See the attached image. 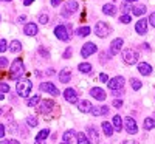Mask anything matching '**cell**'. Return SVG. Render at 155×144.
I'll return each mask as SVG.
<instances>
[{
    "label": "cell",
    "instance_id": "6da1fadb",
    "mask_svg": "<svg viewBox=\"0 0 155 144\" xmlns=\"http://www.w3.org/2000/svg\"><path fill=\"white\" fill-rule=\"evenodd\" d=\"M31 90H33V82H31V81H28V79H20V81H17V84H16V91H17L19 96L28 98L30 93H31Z\"/></svg>",
    "mask_w": 155,
    "mask_h": 144
},
{
    "label": "cell",
    "instance_id": "7a4b0ae2",
    "mask_svg": "<svg viewBox=\"0 0 155 144\" xmlns=\"http://www.w3.org/2000/svg\"><path fill=\"white\" fill-rule=\"evenodd\" d=\"M25 73V65H23V61L22 59H16L14 62L11 64V77L14 81H20V77L23 76Z\"/></svg>",
    "mask_w": 155,
    "mask_h": 144
},
{
    "label": "cell",
    "instance_id": "3957f363",
    "mask_svg": "<svg viewBox=\"0 0 155 144\" xmlns=\"http://www.w3.org/2000/svg\"><path fill=\"white\" fill-rule=\"evenodd\" d=\"M54 36L59 39V41H64L67 42L70 36H71V25H58V27L54 28Z\"/></svg>",
    "mask_w": 155,
    "mask_h": 144
},
{
    "label": "cell",
    "instance_id": "277c9868",
    "mask_svg": "<svg viewBox=\"0 0 155 144\" xmlns=\"http://www.w3.org/2000/svg\"><path fill=\"white\" fill-rule=\"evenodd\" d=\"M138 57H140L138 51L134 50V48H126L123 51V59H124V62L127 65H135L138 62Z\"/></svg>",
    "mask_w": 155,
    "mask_h": 144
},
{
    "label": "cell",
    "instance_id": "5b68a950",
    "mask_svg": "<svg viewBox=\"0 0 155 144\" xmlns=\"http://www.w3.org/2000/svg\"><path fill=\"white\" fill-rule=\"evenodd\" d=\"M36 109H37V113H41V115H48V113L53 112L54 102L51 101V99H44V101L39 102V106H37Z\"/></svg>",
    "mask_w": 155,
    "mask_h": 144
},
{
    "label": "cell",
    "instance_id": "8992f818",
    "mask_svg": "<svg viewBox=\"0 0 155 144\" xmlns=\"http://www.w3.org/2000/svg\"><path fill=\"white\" fill-rule=\"evenodd\" d=\"M123 127L126 129V132H127L129 135H135V133H138L137 121L134 119V118H130V116H127V118H124V119H123Z\"/></svg>",
    "mask_w": 155,
    "mask_h": 144
},
{
    "label": "cell",
    "instance_id": "52a82bcc",
    "mask_svg": "<svg viewBox=\"0 0 155 144\" xmlns=\"http://www.w3.org/2000/svg\"><path fill=\"white\" fill-rule=\"evenodd\" d=\"M39 88H41V91H44V93H48L51 96H59V88L53 84V82H42L41 85H39Z\"/></svg>",
    "mask_w": 155,
    "mask_h": 144
},
{
    "label": "cell",
    "instance_id": "ba28073f",
    "mask_svg": "<svg viewBox=\"0 0 155 144\" xmlns=\"http://www.w3.org/2000/svg\"><path fill=\"white\" fill-rule=\"evenodd\" d=\"M124 82H126V79L123 76H115V77H112V79L107 82V87L112 90V91H116V90H123V87H124Z\"/></svg>",
    "mask_w": 155,
    "mask_h": 144
},
{
    "label": "cell",
    "instance_id": "9c48e42d",
    "mask_svg": "<svg viewBox=\"0 0 155 144\" xmlns=\"http://www.w3.org/2000/svg\"><path fill=\"white\" fill-rule=\"evenodd\" d=\"M110 33V28H109V25L106 22H98L95 25V34L98 37H107Z\"/></svg>",
    "mask_w": 155,
    "mask_h": 144
},
{
    "label": "cell",
    "instance_id": "30bf717a",
    "mask_svg": "<svg viewBox=\"0 0 155 144\" xmlns=\"http://www.w3.org/2000/svg\"><path fill=\"white\" fill-rule=\"evenodd\" d=\"M96 51H98L96 44H93V42H87V44H84L82 48H81V56H82V57H88V56H92L93 53H96Z\"/></svg>",
    "mask_w": 155,
    "mask_h": 144
},
{
    "label": "cell",
    "instance_id": "8fae6325",
    "mask_svg": "<svg viewBox=\"0 0 155 144\" xmlns=\"http://www.w3.org/2000/svg\"><path fill=\"white\" fill-rule=\"evenodd\" d=\"M78 8H79L78 2H74V0H70V2L65 3V6H64V9H62V16H64V17H70L73 12L78 11Z\"/></svg>",
    "mask_w": 155,
    "mask_h": 144
},
{
    "label": "cell",
    "instance_id": "7c38bea8",
    "mask_svg": "<svg viewBox=\"0 0 155 144\" xmlns=\"http://www.w3.org/2000/svg\"><path fill=\"white\" fill-rule=\"evenodd\" d=\"M64 98H65V101H67L68 104H76L78 101H79L76 90H74V88H70V87L64 90Z\"/></svg>",
    "mask_w": 155,
    "mask_h": 144
},
{
    "label": "cell",
    "instance_id": "4fadbf2b",
    "mask_svg": "<svg viewBox=\"0 0 155 144\" xmlns=\"http://www.w3.org/2000/svg\"><path fill=\"white\" fill-rule=\"evenodd\" d=\"M123 44H124V41L121 37H118V39H115V41L110 44V51H109V54L110 56H116L121 51V48H123Z\"/></svg>",
    "mask_w": 155,
    "mask_h": 144
},
{
    "label": "cell",
    "instance_id": "5bb4252c",
    "mask_svg": "<svg viewBox=\"0 0 155 144\" xmlns=\"http://www.w3.org/2000/svg\"><path fill=\"white\" fill-rule=\"evenodd\" d=\"M147 23H149L147 19L141 17V19L137 22V25H135V31H137L140 36H144V34L147 33Z\"/></svg>",
    "mask_w": 155,
    "mask_h": 144
},
{
    "label": "cell",
    "instance_id": "9a60e30c",
    "mask_svg": "<svg viewBox=\"0 0 155 144\" xmlns=\"http://www.w3.org/2000/svg\"><path fill=\"white\" fill-rule=\"evenodd\" d=\"M90 96H92L93 99H96V101H106V98H107L106 91L102 88H99V87H93L92 90H90Z\"/></svg>",
    "mask_w": 155,
    "mask_h": 144
},
{
    "label": "cell",
    "instance_id": "2e32d148",
    "mask_svg": "<svg viewBox=\"0 0 155 144\" xmlns=\"http://www.w3.org/2000/svg\"><path fill=\"white\" fill-rule=\"evenodd\" d=\"M87 135H88L90 142H93V144H98V142H99V135H98V130H96L95 127L90 126V127L87 129Z\"/></svg>",
    "mask_w": 155,
    "mask_h": 144
},
{
    "label": "cell",
    "instance_id": "e0dca14e",
    "mask_svg": "<svg viewBox=\"0 0 155 144\" xmlns=\"http://www.w3.org/2000/svg\"><path fill=\"white\" fill-rule=\"evenodd\" d=\"M70 79H71V71L68 68H62L61 73H59V82L67 84V82H70Z\"/></svg>",
    "mask_w": 155,
    "mask_h": 144
},
{
    "label": "cell",
    "instance_id": "ac0fdd59",
    "mask_svg": "<svg viewBox=\"0 0 155 144\" xmlns=\"http://www.w3.org/2000/svg\"><path fill=\"white\" fill-rule=\"evenodd\" d=\"M90 113H92L93 116H106L109 113V107L107 106H96V107L92 109Z\"/></svg>",
    "mask_w": 155,
    "mask_h": 144
},
{
    "label": "cell",
    "instance_id": "d6986e66",
    "mask_svg": "<svg viewBox=\"0 0 155 144\" xmlns=\"http://www.w3.org/2000/svg\"><path fill=\"white\" fill-rule=\"evenodd\" d=\"M138 71L143 76H149L152 73V65L147 62H141V64H138Z\"/></svg>",
    "mask_w": 155,
    "mask_h": 144
},
{
    "label": "cell",
    "instance_id": "ffe728a7",
    "mask_svg": "<svg viewBox=\"0 0 155 144\" xmlns=\"http://www.w3.org/2000/svg\"><path fill=\"white\" fill-rule=\"evenodd\" d=\"M112 126L115 129V132H121V130H123V118L120 115H115L112 118Z\"/></svg>",
    "mask_w": 155,
    "mask_h": 144
},
{
    "label": "cell",
    "instance_id": "44dd1931",
    "mask_svg": "<svg viewBox=\"0 0 155 144\" xmlns=\"http://www.w3.org/2000/svg\"><path fill=\"white\" fill-rule=\"evenodd\" d=\"M23 33L27 36H36L37 34V25L36 23H27L23 27Z\"/></svg>",
    "mask_w": 155,
    "mask_h": 144
},
{
    "label": "cell",
    "instance_id": "7402d4cb",
    "mask_svg": "<svg viewBox=\"0 0 155 144\" xmlns=\"http://www.w3.org/2000/svg\"><path fill=\"white\" fill-rule=\"evenodd\" d=\"M78 109H79L81 113H90L92 112V104H90V101H81L79 106H78Z\"/></svg>",
    "mask_w": 155,
    "mask_h": 144
},
{
    "label": "cell",
    "instance_id": "603a6c76",
    "mask_svg": "<svg viewBox=\"0 0 155 144\" xmlns=\"http://www.w3.org/2000/svg\"><path fill=\"white\" fill-rule=\"evenodd\" d=\"M102 12H104L106 16H115L116 14V6L113 3H106L102 6Z\"/></svg>",
    "mask_w": 155,
    "mask_h": 144
},
{
    "label": "cell",
    "instance_id": "cb8c5ba5",
    "mask_svg": "<svg viewBox=\"0 0 155 144\" xmlns=\"http://www.w3.org/2000/svg\"><path fill=\"white\" fill-rule=\"evenodd\" d=\"M101 127H102V132H104V135H106V136H112V135H113V132H115L113 126H112L110 123H107V121L102 123V124H101Z\"/></svg>",
    "mask_w": 155,
    "mask_h": 144
},
{
    "label": "cell",
    "instance_id": "d4e9b609",
    "mask_svg": "<svg viewBox=\"0 0 155 144\" xmlns=\"http://www.w3.org/2000/svg\"><path fill=\"white\" fill-rule=\"evenodd\" d=\"M41 101H42V99H41V95H34V96H31V98L27 101V106H28V107H37Z\"/></svg>",
    "mask_w": 155,
    "mask_h": 144
},
{
    "label": "cell",
    "instance_id": "484cf974",
    "mask_svg": "<svg viewBox=\"0 0 155 144\" xmlns=\"http://www.w3.org/2000/svg\"><path fill=\"white\" fill-rule=\"evenodd\" d=\"M78 70H79L81 73H84V74H88L90 71H92V65H90L88 62H81L79 65H78Z\"/></svg>",
    "mask_w": 155,
    "mask_h": 144
},
{
    "label": "cell",
    "instance_id": "4316f807",
    "mask_svg": "<svg viewBox=\"0 0 155 144\" xmlns=\"http://www.w3.org/2000/svg\"><path fill=\"white\" fill-rule=\"evenodd\" d=\"M48 136H50V129H42L41 132L36 135V139L37 141H45Z\"/></svg>",
    "mask_w": 155,
    "mask_h": 144
},
{
    "label": "cell",
    "instance_id": "83f0119b",
    "mask_svg": "<svg viewBox=\"0 0 155 144\" xmlns=\"http://www.w3.org/2000/svg\"><path fill=\"white\" fill-rule=\"evenodd\" d=\"M143 129H144V130H152V129H155V119H153V118H146L144 123H143Z\"/></svg>",
    "mask_w": 155,
    "mask_h": 144
},
{
    "label": "cell",
    "instance_id": "f1b7e54d",
    "mask_svg": "<svg viewBox=\"0 0 155 144\" xmlns=\"http://www.w3.org/2000/svg\"><path fill=\"white\" fill-rule=\"evenodd\" d=\"M20 50H22V42H20V41H12V42H11L9 51H12V53H19Z\"/></svg>",
    "mask_w": 155,
    "mask_h": 144
},
{
    "label": "cell",
    "instance_id": "f546056e",
    "mask_svg": "<svg viewBox=\"0 0 155 144\" xmlns=\"http://www.w3.org/2000/svg\"><path fill=\"white\" fill-rule=\"evenodd\" d=\"M146 6L144 5H138V6H134V9H132V12H134V14L135 16H138V17H141V16H143L144 14V12H146Z\"/></svg>",
    "mask_w": 155,
    "mask_h": 144
},
{
    "label": "cell",
    "instance_id": "4dcf8cb0",
    "mask_svg": "<svg viewBox=\"0 0 155 144\" xmlns=\"http://www.w3.org/2000/svg\"><path fill=\"white\" fill-rule=\"evenodd\" d=\"M76 138H78V144H92V142H90V139L87 138V135L82 133V132L76 133Z\"/></svg>",
    "mask_w": 155,
    "mask_h": 144
},
{
    "label": "cell",
    "instance_id": "1f68e13d",
    "mask_svg": "<svg viewBox=\"0 0 155 144\" xmlns=\"http://www.w3.org/2000/svg\"><path fill=\"white\" fill-rule=\"evenodd\" d=\"M74 135H76V132H74V130H67V132H65V133H64V136H62V139H64V142H67V144H70Z\"/></svg>",
    "mask_w": 155,
    "mask_h": 144
},
{
    "label": "cell",
    "instance_id": "d6a6232c",
    "mask_svg": "<svg viewBox=\"0 0 155 144\" xmlns=\"http://www.w3.org/2000/svg\"><path fill=\"white\" fill-rule=\"evenodd\" d=\"M90 27H81V28H78L76 30V36H79V37H85V36H88L90 34Z\"/></svg>",
    "mask_w": 155,
    "mask_h": 144
},
{
    "label": "cell",
    "instance_id": "836d02e7",
    "mask_svg": "<svg viewBox=\"0 0 155 144\" xmlns=\"http://www.w3.org/2000/svg\"><path fill=\"white\" fill-rule=\"evenodd\" d=\"M130 85H132V88L135 91H138L141 87H143V82H141L140 79H137V77H132V79H130Z\"/></svg>",
    "mask_w": 155,
    "mask_h": 144
},
{
    "label": "cell",
    "instance_id": "e575fe53",
    "mask_svg": "<svg viewBox=\"0 0 155 144\" xmlns=\"http://www.w3.org/2000/svg\"><path fill=\"white\" fill-rule=\"evenodd\" d=\"M130 8H132V5H130V3H127V2L121 5V11L124 12V14H130Z\"/></svg>",
    "mask_w": 155,
    "mask_h": 144
},
{
    "label": "cell",
    "instance_id": "d590c367",
    "mask_svg": "<svg viewBox=\"0 0 155 144\" xmlns=\"http://www.w3.org/2000/svg\"><path fill=\"white\" fill-rule=\"evenodd\" d=\"M27 124H28L30 127H36V126H37V119H36L34 116H28V118H27Z\"/></svg>",
    "mask_w": 155,
    "mask_h": 144
},
{
    "label": "cell",
    "instance_id": "8d00e7d4",
    "mask_svg": "<svg viewBox=\"0 0 155 144\" xmlns=\"http://www.w3.org/2000/svg\"><path fill=\"white\" fill-rule=\"evenodd\" d=\"M8 57H0V70H5L8 67Z\"/></svg>",
    "mask_w": 155,
    "mask_h": 144
},
{
    "label": "cell",
    "instance_id": "74e56055",
    "mask_svg": "<svg viewBox=\"0 0 155 144\" xmlns=\"http://www.w3.org/2000/svg\"><path fill=\"white\" fill-rule=\"evenodd\" d=\"M9 91V85L6 82H0V93H8Z\"/></svg>",
    "mask_w": 155,
    "mask_h": 144
},
{
    "label": "cell",
    "instance_id": "f35d334b",
    "mask_svg": "<svg viewBox=\"0 0 155 144\" xmlns=\"http://www.w3.org/2000/svg\"><path fill=\"white\" fill-rule=\"evenodd\" d=\"M39 22H41L42 25H47L48 23V14H47V12H44V14L39 16Z\"/></svg>",
    "mask_w": 155,
    "mask_h": 144
},
{
    "label": "cell",
    "instance_id": "ab89813d",
    "mask_svg": "<svg viewBox=\"0 0 155 144\" xmlns=\"http://www.w3.org/2000/svg\"><path fill=\"white\" fill-rule=\"evenodd\" d=\"M130 20H132V19H130V14H123V16L120 17V22H121V23H130Z\"/></svg>",
    "mask_w": 155,
    "mask_h": 144
},
{
    "label": "cell",
    "instance_id": "60d3db41",
    "mask_svg": "<svg viewBox=\"0 0 155 144\" xmlns=\"http://www.w3.org/2000/svg\"><path fill=\"white\" fill-rule=\"evenodd\" d=\"M6 48H8V42L5 41V39H0V53L6 51Z\"/></svg>",
    "mask_w": 155,
    "mask_h": 144
},
{
    "label": "cell",
    "instance_id": "b9f144b4",
    "mask_svg": "<svg viewBox=\"0 0 155 144\" xmlns=\"http://www.w3.org/2000/svg\"><path fill=\"white\" fill-rule=\"evenodd\" d=\"M112 106H113L115 109H120V107L123 106V101H121V99H113V102H112Z\"/></svg>",
    "mask_w": 155,
    "mask_h": 144
},
{
    "label": "cell",
    "instance_id": "7bdbcfd3",
    "mask_svg": "<svg viewBox=\"0 0 155 144\" xmlns=\"http://www.w3.org/2000/svg\"><path fill=\"white\" fill-rule=\"evenodd\" d=\"M0 144H20L17 139H3V141H0Z\"/></svg>",
    "mask_w": 155,
    "mask_h": 144
},
{
    "label": "cell",
    "instance_id": "ee69618b",
    "mask_svg": "<svg viewBox=\"0 0 155 144\" xmlns=\"http://www.w3.org/2000/svg\"><path fill=\"white\" fill-rule=\"evenodd\" d=\"M71 53H73V50H71V48H67L65 51H64V56H62V57H64V59H68V57L71 56Z\"/></svg>",
    "mask_w": 155,
    "mask_h": 144
},
{
    "label": "cell",
    "instance_id": "f6af8a7d",
    "mask_svg": "<svg viewBox=\"0 0 155 144\" xmlns=\"http://www.w3.org/2000/svg\"><path fill=\"white\" fill-rule=\"evenodd\" d=\"M99 79H101V82H109V81H110L109 76H107L106 73H101V74H99Z\"/></svg>",
    "mask_w": 155,
    "mask_h": 144
},
{
    "label": "cell",
    "instance_id": "bcb514c9",
    "mask_svg": "<svg viewBox=\"0 0 155 144\" xmlns=\"http://www.w3.org/2000/svg\"><path fill=\"white\" fill-rule=\"evenodd\" d=\"M147 20H149V23L152 25V27L155 28V12H152V14L149 16V19H147Z\"/></svg>",
    "mask_w": 155,
    "mask_h": 144
},
{
    "label": "cell",
    "instance_id": "7dc6e473",
    "mask_svg": "<svg viewBox=\"0 0 155 144\" xmlns=\"http://www.w3.org/2000/svg\"><path fill=\"white\" fill-rule=\"evenodd\" d=\"M3 136H5V126L0 124V138H3Z\"/></svg>",
    "mask_w": 155,
    "mask_h": 144
},
{
    "label": "cell",
    "instance_id": "c3c4849f",
    "mask_svg": "<svg viewBox=\"0 0 155 144\" xmlns=\"http://www.w3.org/2000/svg\"><path fill=\"white\" fill-rule=\"evenodd\" d=\"M62 0H51V6H59Z\"/></svg>",
    "mask_w": 155,
    "mask_h": 144
},
{
    "label": "cell",
    "instance_id": "681fc988",
    "mask_svg": "<svg viewBox=\"0 0 155 144\" xmlns=\"http://www.w3.org/2000/svg\"><path fill=\"white\" fill-rule=\"evenodd\" d=\"M25 20H27V16H23V14H22V16H19V19H17V22H19V23H23Z\"/></svg>",
    "mask_w": 155,
    "mask_h": 144
},
{
    "label": "cell",
    "instance_id": "f907efd6",
    "mask_svg": "<svg viewBox=\"0 0 155 144\" xmlns=\"http://www.w3.org/2000/svg\"><path fill=\"white\" fill-rule=\"evenodd\" d=\"M33 2H34V0H23V5H25V6H28V5H31Z\"/></svg>",
    "mask_w": 155,
    "mask_h": 144
},
{
    "label": "cell",
    "instance_id": "816d5d0a",
    "mask_svg": "<svg viewBox=\"0 0 155 144\" xmlns=\"http://www.w3.org/2000/svg\"><path fill=\"white\" fill-rule=\"evenodd\" d=\"M123 95V90H120V91H115V96H121Z\"/></svg>",
    "mask_w": 155,
    "mask_h": 144
},
{
    "label": "cell",
    "instance_id": "f5cc1de1",
    "mask_svg": "<svg viewBox=\"0 0 155 144\" xmlns=\"http://www.w3.org/2000/svg\"><path fill=\"white\" fill-rule=\"evenodd\" d=\"M34 144H45V141H37V139H34Z\"/></svg>",
    "mask_w": 155,
    "mask_h": 144
},
{
    "label": "cell",
    "instance_id": "db71d44e",
    "mask_svg": "<svg viewBox=\"0 0 155 144\" xmlns=\"http://www.w3.org/2000/svg\"><path fill=\"white\" fill-rule=\"evenodd\" d=\"M127 3H134V2H138V0H126Z\"/></svg>",
    "mask_w": 155,
    "mask_h": 144
},
{
    "label": "cell",
    "instance_id": "11a10c76",
    "mask_svg": "<svg viewBox=\"0 0 155 144\" xmlns=\"http://www.w3.org/2000/svg\"><path fill=\"white\" fill-rule=\"evenodd\" d=\"M3 98H5V96H3V93H0V101H2Z\"/></svg>",
    "mask_w": 155,
    "mask_h": 144
},
{
    "label": "cell",
    "instance_id": "9f6ffc18",
    "mask_svg": "<svg viewBox=\"0 0 155 144\" xmlns=\"http://www.w3.org/2000/svg\"><path fill=\"white\" fill-rule=\"evenodd\" d=\"M3 113V109H0V115H2Z\"/></svg>",
    "mask_w": 155,
    "mask_h": 144
},
{
    "label": "cell",
    "instance_id": "6f0895ef",
    "mask_svg": "<svg viewBox=\"0 0 155 144\" xmlns=\"http://www.w3.org/2000/svg\"><path fill=\"white\" fill-rule=\"evenodd\" d=\"M6 2H11V0H6Z\"/></svg>",
    "mask_w": 155,
    "mask_h": 144
},
{
    "label": "cell",
    "instance_id": "680465c9",
    "mask_svg": "<svg viewBox=\"0 0 155 144\" xmlns=\"http://www.w3.org/2000/svg\"><path fill=\"white\" fill-rule=\"evenodd\" d=\"M62 144H67V142H62Z\"/></svg>",
    "mask_w": 155,
    "mask_h": 144
},
{
    "label": "cell",
    "instance_id": "91938a15",
    "mask_svg": "<svg viewBox=\"0 0 155 144\" xmlns=\"http://www.w3.org/2000/svg\"><path fill=\"white\" fill-rule=\"evenodd\" d=\"M0 19H2V17H0Z\"/></svg>",
    "mask_w": 155,
    "mask_h": 144
}]
</instances>
